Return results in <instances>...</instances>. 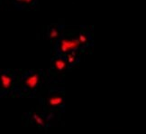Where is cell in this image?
Segmentation results:
<instances>
[{
    "label": "cell",
    "mask_w": 146,
    "mask_h": 134,
    "mask_svg": "<svg viewBox=\"0 0 146 134\" xmlns=\"http://www.w3.org/2000/svg\"><path fill=\"white\" fill-rule=\"evenodd\" d=\"M36 98L43 111L60 120L65 110V88L62 84L47 82Z\"/></svg>",
    "instance_id": "obj_1"
},
{
    "label": "cell",
    "mask_w": 146,
    "mask_h": 134,
    "mask_svg": "<svg viewBox=\"0 0 146 134\" xmlns=\"http://www.w3.org/2000/svg\"><path fill=\"white\" fill-rule=\"evenodd\" d=\"M47 82L46 72L42 69H20L16 81L15 96L36 98Z\"/></svg>",
    "instance_id": "obj_2"
},
{
    "label": "cell",
    "mask_w": 146,
    "mask_h": 134,
    "mask_svg": "<svg viewBox=\"0 0 146 134\" xmlns=\"http://www.w3.org/2000/svg\"><path fill=\"white\" fill-rule=\"evenodd\" d=\"M71 51L86 53L77 37V27H65L60 37L52 46V54L66 55Z\"/></svg>",
    "instance_id": "obj_3"
},
{
    "label": "cell",
    "mask_w": 146,
    "mask_h": 134,
    "mask_svg": "<svg viewBox=\"0 0 146 134\" xmlns=\"http://www.w3.org/2000/svg\"><path fill=\"white\" fill-rule=\"evenodd\" d=\"M55 120L59 119L46 113L39 105L35 108H31L23 115L25 125L33 126L40 131H47L55 123Z\"/></svg>",
    "instance_id": "obj_4"
},
{
    "label": "cell",
    "mask_w": 146,
    "mask_h": 134,
    "mask_svg": "<svg viewBox=\"0 0 146 134\" xmlns=\"http://www.w3.org/2000/svg\"><path fill=\"white\" fill-rule=\"evenodd\" d=\"M70 69V65L67 62L65 55L52 54L50 68L46 72L48 82L62 84L66 72H69Z\"/></svg>",
    "instance_id": "obj_5"
},
{
    "label": "cell",
    "mask_w": 146,
    "mask_h": 134,
    "mask_svg": "<svg viewBox=\"0 0 146 134\" xmlns=\"http://www.w3.org/2000/svg\"><path fill=\"white\" fill-rule=\"evenodd\" d=\"M20 69H0V98L15 97L16 81Z\"/></svg>",
    "instance_id": "obj_6"
},
{
    "label": "cell",
    "mask_w": 146,
    "mask_h": 134,
    "mask_svg": "<svg viewBox=\"0 0 146 134\" xmlns=\"http://www.w3.org/2000/svg\"><path fill=\"white\" fill-rule=\"evenodd\" d=\"M77 37L83 50L87 52L94 46V27L92 25H80L77 27Z\"/></svg>",
    "instance_id": "obj_7"
},
{
    "label": "cell",
    "mask_w": 146,
    "mask_h": 134,
    "mask_svg": "<svg viewBox=\"0 0 146 134\" xmlns=\"http://www.w3.org/2000/svg\"><path fill=\"white\" fill-rule=\"evenodd\" d=\"M65 20L64 19H59L58 21L50 23L49 25L46 26L45 36L46 38L50 41V46H53L55 42L58 40L62 35V33L65 29Z\"/></svg>",
    "instance_id": "obj_8"
},
{
    "label": "cell",
    "mask_w": 146,
    "mask_h": 134,
    "mask_svg": "<svg viewBox=\"0 0 146 134\" xmlns=\"http://www.w3.org/2000/svg\"><path fill=\"white\" fill-rule=\"evenodd\" d=\"M13 7L18 10H36L39 0H12Z\"/></svg>",
    "instance_id": "obj_9"
},
{
    "label": "cell",
    "mask_w": 146,
    "mask_h": 134,
    "mask_svg": "<svg viewBox=\"0 0 146 134\" xmlns=\"http://www.w3.org/2000/svg\"><path fill=\"white\" fill-rule=\"evenodd\" d=\"M82 54H83V53H81L80 51H71L65 55L67 62H68L70 69H73L74 67H76L78 64H80Z\"/></svg>",
    "instance_id": "obj_10"
},
{
    "label": "cell",
    "mask_w": 146,
    "mask_h": 134,
    "mask_svg": "<svg viewBox=\"0 0 146 134\" xmlns=\"http://www.w3.org/2000/svg\"><path fill=\"white\" fill-rule=\"evenodd\" d=\"M0 3H1V0H0Z\"/></svg>",
    "instance_id": "obj_11"
}]
</instances>
